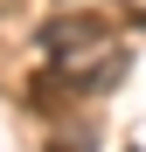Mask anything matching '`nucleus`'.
<instances>
[{
	"label": "nucleus",
	"instance_id": "2",
	"mask_svg": "<svg viewBox=\"0 0 146 152\" xmlns=\"http://www.w3.org/2000/svg\"><path fill=\"white\" fill-rule=\"evenodd\" d=\"M49 152H77V145H49Z\"/></svg>",
	"mask_w": 146,
	"mask_h": 152
},
{
	"label": "nucleus",
	"instance_id": "1",
	"mask_svg": "<svg viewBox=\"0 0 146 152\" xmlns=\"http://www.w3.org/2000/svg\"><path fill=\"white\" fill-rule=\"evenodd\" d=\"M104 42H111V21H104V14H90V7H63V14H49L42 28H35V48H42L49 62L97 56Z\"/></svg>",
	"mask_w": 146,
	"mask_h": 152
}]
</instances>
